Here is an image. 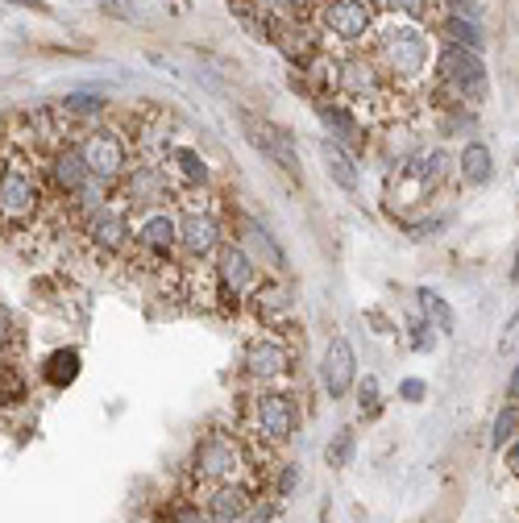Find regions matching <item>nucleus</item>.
<instances>
[{
	"instance_id": "obj_9",
	"label": "nucleus",
	"mask_w": 519,
	"mask_h": 523,
	"mask_svg": "<svg viewBox=\"0 0 519 523\" xmlns=\"http://www.w3.org/2000/svg\"><path fill=\"white\" fill-rule=\"evenodd\" d=\"M216 287H221V299H225V304H233V308L258 287V266H254V258H250L245 245H229L225 241L221 250H216Z\"/></svg>"
},
{
	"instance_id": "obj_44",
	"label": "nucleus",
	"mask_w": 519,
	"mask_h": 523,
	"mask_svg": "<svg viewBox=\"0 0 519 523\" xmlns=\"http://www.w3.org/2000/svg\"><path fill=\"white\" fill-rule=\"evenodd\" d=\"M515 167H519V146H515Z\"/></svg>"
},
{
	"instance_id": "obj_43",
	"label": "nucleus",
	"mask_w": 519,
	"mask_h": 523,
	"mask_svg": "<svg viewBox=\"0 0 519 523\" xmlns=\"http://www.w3.org/2000/svg\"><path fill=\"white\" fill-rule=\"evenodd\" d=\"M511 328H519V312H515V316H511Z\"/></svg>"
},
{
	"instance_id": "obj_23",
	"label": "nucleus",
	"mask_w": 519,
	"mask_h": 523,
	"mask_svg": "<svg viewBox=\"0 0 519 523\" xmlns=\"http://www.w3.org/2000/svg\"><path fill=\"white\" fill-rule=\"evenodd\" d=\"M79 366H84L79 349H54L46 362H42V378L50 382L54 391H63V387H71V382L79 378Z\"/></svg>"
},
{
	"instance_id": "obj_7",
	"label": "nucleus",
	"mask_w": 519,
	"mask_h": 523,
	"mask_svg": "<svg viewBox=\"0 0 519 523\" xmlns=\"http://www.w3.org/2000/svg\"><path fill=\"white\" fill-rule=\"evenodd\" d=\"M79 154H84L88 171L104 183H121L125 171H129V158H133L125 133L108 129V125H92L84 137H79Z\"/></svg>"
},
{
	"instance_id": "obj_29",
	"label": "nucleus",
	"mask_w": 519,
	"mask_h": 523,
	"mask_svg": "<svg viewBox=\"0 0 519 523\" xmlns=\"http://www.w3.org/2000/svg\"><path fill=\"white\" fill-rule=\"evenodd\" d=\"M104 96H88V92H71V96H63L59 100V108L67 117H100L104 113Z\"/></svg>"
},
{
	"instance_id": "obj_37",
	"label": "nucleus",
	"mask_w": 519,
	"mask_h": 523,
	"mask_svg": "<svg viewBox=\"0 0 519 523\" xmlns=\"http://www.w3.org/2000/svg\"><path fill=\"white\" fill-rule=\"evenodd\" d=\"M9 337H13V312H9V304H0V345Z\"/></svg>"
},
{
	"instance_id": "obj_19",
	"label": "nucleus",
	"mask_w": 519,
	"mask_h": 523,
	"mask_svg": "<svg viewBox=\"0 0 519 523\" xmlns=\"http://www.w3.org/2000/svg\"><path fill=\"white\" fill-rule=\"evenodd\" d=\"M125 196L133 204H167L171 196V183H167V171H158L154 162H146V167L138 171H125Z\"/></svg>"
},
{
	"instance_id": "obj_10",
	"label": "nucleus",
	"mask_w": 519,
	"mask_h": 523,
	"mask_svg": "<svg viewBox=\"0 0 519 523\" xmlns=\"http://www.w3.org/2000/svg\"><path fill=\"white\" fill-rule=\"evenodd\" d=\"M225 245V229L204 204H183V216H179V250L187 258H212L216 250Z\"/></svg>"
},
{
	"instance_id": "obj_17",
	"label": "nucleus",
	"mask_w": 519,
	"mask_h": 523,
	"mask_svg": "<svg viewBox=\"0 0 519 523\" xmlns=\"http://www.w3.org/2000/svg\"><path fill=\"white\" fill-rule=\"evenodd\" d=\"M254 503H258V499H254V490L245 486V482H221V486L208 490L204 511H208L212 523H237L241 515L254 511Z\"/></svg>"
},
{
	"instance_id": "obj_34",
	"label": "nucleus",
	"mask_w": 519,
	"mask_h": 523,
	"mask_svg": "<svg viewBox=\"0 0 519 523\" xmlns=\"http://www.w3.org/2000/svg\"><path fill=\"white\" fill-rule=\"evenodd\" d=\"M424 395H428V387H424L420 378H403V382H399V399H403V403H420Z\"/></svg>"
},
{
	"instance_id": "obj_24",
	"label": "nucleus",
	"mask_w": 519,
	"mask_h": 523,
	"mask_svg": "<svg viewBox=\"0 0 519 523\" xmlns=\"http://www.w3.org/2000/svg\"><path fill=\"white\" fill-rule=\"evenodd\" d=\"M441 34H445V42H453V46H466V50H478L482 54V46H486V38H482V25L474 21V17H457V13H445L441 21Z\"/></svg>"
},
{
	"instance_id": "obj_16",
	"label": "nucleus",
	"mask_w": 519,
	"mask_h": 523,
	"mask_svg": "<svg viewBox=\"0 0 519 523\" xmlns=\"http://www.w3.org/2000/svg\"><path fill=\"white\" fill-rule=\"evenodd\" d=\"M84 233L92 241V250H100V254H121L125 245H129V237H133L129 216L121 208H113V204H104L100 212H92Z\"/></svg>"
},
{
	"instance_id": "obj_36",
	"label": "nucleus",
	"mask_w": 519,
	"mask_h": 523,
	"mask_svg": "<svg viewBox=\"0 0 519 523\" xmlns=\"http://www.w3.org/2000/svg\"><path fill=\"white\" fill-rule=\"evenodd\" d=\"M295 482H299V470H295V465H283V478H279V494H283V499L295 490Z\"/></svg>"
},
{
	"instance_id": "obj_33",
	"label": "nucleus",
	"mask_w": 519,
	"mask_h": 523,
	"mask_svg": "<svg viewBox=\"0 0 519 523\" xmlns=\"http://www.w3.org/2000/svg\"><path fill=\"white\" fill-rule=\"evenodd\" d=\"M358 407H362V416H378V378L358 382Z\"/></svg>"
},
{
	"instance_id": "obj_11",
	"label": "nucleus",
	"mask_w": 519,
	"mask_h": 523,
	"mask_svg": "<svg viewBox=\"0 0 519 523\" xmlns=\"http://www.w3.org/2000/svg\"><path fill=\"white\" fill-rule=\"evenodd\" d=\"M316 117L324 125V137H333V142L345 146L353 158L366 150V121L358 117V108L345 104L341 96L337 100H316Z\"/></svg>"
},
{
	"instance_id": "obj_21",
	"label": "nucleus",
	"mask_w": 519,
	"mask_h": 523,
	"mask_svg": "<svg viewBox=\"0 0 519 523\" xmlns=\"http://www.w3.org/2000/svg\"><path fill=\"white\" fill-rule=\"evenodd\" d=\"M457 179L466 187H486L495 179V154H490L486 142H466L457 154Z\"/></svg>"
},
{
	"instance_id": "obj_39",
	"label": "nucleus",
	"mask_w": 519,
	"mask_h": 523,
	"mask_svg": "<svg viewBox=\"0 0 519 523\" xmlns=\"http://www.w3.org/2000/svg\"><path fill=\"white\" fill-rule=\"evenodd\" d=\"M507 470H511L515 478H519V436L511 440V449H507Z\"/></svg>"
},
{
	"instance_id": "obj_8",
	"label": "nucleus",
	"mask_w": 519,
	"mask_h": 523,
	"mask_svg": "<svg viewBox=\"0 0 519 523\" xmlns=\"http://www.w3.org/2000/svg\"><path fill=\"white\" fill-rule=\"evenodd\" d=\"M250 420H254L258 440H266V445H287L299 428V407L283 391H258L250 403Z\"/></svg>"
},
{
	"instance_id": "obj_25",
	"label": "nucleus",
	"mask_w": 519,
	"mask_h": 523,
	"mask_svg": "<svg viewBox=\"0 0 519 523\" xmlns=\"http://www.w3.org/2000/svg\"><path fill=\"white\" fill-rule=\"evenodd\" d=\"M420 308H424L428 320H436V333H441V337L453 333V308L445 304V295H436V291L420 287Z\"/></svg>"
},
{
	"instance_id": "obj_12",
	"label": "nucleus",
	"mask_w": 519,
	"mask_h": 523,
	"mask_svg": "<svg viewBox=\"0 0 519 523\" xmlns=\"http://www.w3.org/2000/svg\"><path fill=\"white\" fill-rule=\"evenodd\" d=\"M241 366H245V374L258 378V382H279V378L291 374V349L279 337H270V333L250 337V341H245V353H241Z\"/></svg>"
},
{
	"instance_id": "obj_41",
	"label": "nucleus",
	"mask_w": 519,
	"mask_h": 523,
	"mask_svg": "<svg viewBox=\"0 0 519 523\" xmlns=\"http://www.w3.org/2000/svg\"><path fill=\"white\" fill-rule=\"evenodd\" d=\"M5 5H17V9H42V0H5Z\"/></svg>"
},
{
	"instance_id": "obj_1",
	"label": "nucleus",
	"mask_w": 519,
	"mask_h": 523,
	"mask_svg": "<svg viewBox=\"0 0 519 523\" xmlns=\"http://www.w3.org/2000/svg\"><path fill=\"white\" fill-rule=\"evenodd\" d=\"M370 59L382 67L399 92H420L432 63V34L424 21L412 17H378L374 34L366 42Z\"/></svg>"
},
{
	"instance_id": "obj_40",
	"label": "nucleus",
	"mask_w": 519,
	"mask_h": 523,
	"mask_svg": "<svg viewBox=\"0 0 519 523\" xmlns=\"http://www.w3.org/2000/svg\"><path fill=\"white\" fill-rule=\"evenodd\" d=\"M507 399H511V403H519V366L511 370V382H507Z\"/></svg>"
},
{
	"instance_id": "obj_4",
	"label": "nucleus",
	"mask_w": 519,
	"mask_h": 523,
	"mask_svg": "<svg viewBox=\"0 0 519 523\" xmlns=\"http://www.w3.org/2000/svg\"><path fill=\"white\" fill-rule=\"evenodd\" d=\"M378 25L374 0H324L316 9V34L337 50H362Z\"/></svg>"
},
{
	"instance_id": "obj_27",
	"label": "nucleus",
	"mask_w": 519,
	"mask_h": 523,
	"mask_svg": "<svg viewBox=\"0 0 519 523\" xmlns=\"http://www.w3.org/2000/svg\"><path fill=\"white\" fill-rule=\"evenodd\" d=\"M519 436V403H503V411L495 416V428H490V445L495 449H503V445H511V440Z\"/></svg>"
},
{
	"instance_id": "obj_13",
	"label": "nucleus",
	"mask_w": 519,
	"mask_h": 523,
	"mask_svg": "<svg viewBox=\"0 0 519 523\" xmlns=\"http://www.w3.org/2000/svg\"><path fill=\"white\" fill-rule=\"evenodd\" d=\"M245 133H250V142H254V146H258L270 162H279V167H283L291 179L304 175V158H299V150H295V137H291L287 129L270 125V121H254V117H245Z\"/></svg>"
},
{
	"instance_id": "obj_26",
	"label": "nucleus",
	"mask_w": 519,
	"mask_h": 523,
	"mask_svg": "<svg viewBox=\"0 0 519 523\" xmlns=\"http://www.w3.org/2000/svg\"><path fill=\"white\" fill-rule=\"evenodd\" d=\"M374 5L387 17H412V21H424V25H428V17H436L432 0H374Z\"/></svg>"
},
{
	"instance_id": "obj_38",
	"label": "nucleus",
	"mask_w": 519,
	"mask_h": 523,
	"mask_svg": "<svg viewBox=\"0 0 519 523\" xmlns=\"http://www.w3.org/2000/svg\"><path fill=\"white\" fill-rule=\"evenodd\" d=\"M237 523H270V507H262V503H254V511H250V515H241Z\"/></svg>"
},
{
	"instance_id": "obj_3",
	"label": "nucleus",
	"mask_w": 519,
	"mask_h": 523,
	"mask_svg": "<svg viewBox=\"0 0 519 523\" xmlns=\"http://www.w3.org/2000/svg\"><path fill=\"white\" fill-rule=\"evenodd\" d=\"M432 84H436V92H445L457 108H466V104L474 108V104L486 100V59L478 50L445 42L441 50H436Z\"/></svg>"
},
{
	"instance_id": "obj_2",
	"label": "nucleus",
	"mask_w": 519,
	"mask_h": 523,
	"mask_svg": "<svg viewBox=\"0 0 519 523\" xmlns=\"http://www.w3.org/2000/svg\"><path fill=\"white\" fill-rule=\"evenodd\" d=\"M449 175H453V158L445 150H424L416 158H403L387 175V200L395 208H424L449 183Z\"/></svg>"
},
{
	"instance_id": "obj_28",
	"label": "nucleus",
	"mask_w": 519,
	"mask_h": 523,
	"mask_svg": "<svg viewBox=\"0 0 519 523\" xmlns=\"http://www.w3.org/2000/svg\"><path fill=\"white\" fill-rule=\"evenodd\" d=\"M353 453H358V436L345 428V432H337V436L329 440V449H324V461H329L333 470H345V465L353 461Z\"/></svg>"
},
{
	"instance_id": "obj_35",
	"label": "nucleus",
	"mask_w": 519,
	"mask_h": 523,
	"mask_svg": "<svg viewBox=\"0 0 519 523\" xmlns=\"http://www.w3.org/2000/svg\"><path fill=\"white\" fill-rule=\"evenodd\" d=\"M445 5H449V13H457V17H474V21H478V13H482L478 0H445Z\"/></svg>"
},
{
	"instance_id": "obj_42",
	"label": "nucleus",
	"mask_w": 519,
	"mask_h": 523,
	"mask_svg": "<svg viewBox=\"0 0 519 523\" xmlns=\"http://www.w3.org/2000/svg\"><path fill=\"white\" fill-rule=\"evenodd\" d=\"M511 283H519V250H515V262H511Z\"/></svg>"
},
{
	"instance_id": "obj_18",
	"label": "nucleus",
	"mask_w": 519,
	"mask_h": 523,
	"mask_svg": "<svg viewBox=\"0 0 519 523\" xmlns=\"http://www.w3.org/2000/svg\"><path fill=\"white\" fill-rule=\"evenodd\" d=\"M88 179H92V171H88L84 154H79V146H59L50 154V183L59 187L67 200L75 196V191H84Z\"/></svg>"
},
{
	"instance_id": "obj_6",
	"label": "nucleus",
	"mask_w": 519,
	"mask_h": 523,
	"mask_svg": "<svg viewBox=\"0 0 519 523\" xmlns=\"http://www.w3.org/2000/svg\"><path fill=\"white\" fill-rule=\"evenodd\" d=\"M38 212H42V183L34 167L25 158H9L0 167V216L13 220V225H25Z\"/></svg>"
},
{
	"instance_id": "obj_20",
	"label": "nucleus",
	"mask_w": 519,
	"mask_h": 523,
	"mask_svg": "<svg viewBox=\"0 0 519 523\" xmlns=\"http://www.w3.org/2000/svg\"><path fill=\"white\" fill-rule=\"evenodd\" d=\"M167 167L175 171V179L187 187V191H208L212 187V167L200 150L191 146H171L167 150Z\"/></svg>"
},
{
	"instance_id": "obj_22",
	"label": "nucleus",
	"mask_w": 519,
	"mask_h": 523,
	"mask_svg": "<svg viewBox=\"0 0 519 523\" xmlns=\"http://www.w3.org/2000/svg\"><path fill=\"white\" fill-rule=\"evenodd\" d=\"M320 158H324V171L341 191H358L362 171H358V158H353L345 146H337L333 137H320Z\"/></svg>"
},
{
	"instance_id": "obj_31",
	"label": "nucleus",
	"mask_w": 519,
	"mask_h": 523,
	"mask_svg": "<svg viewBox=\"0 0 519 523\" xmlns=\"http://www.w3.org/2000/svg\"><path fill=\"white\" fill-rule=\"evenodd\" d=\"M436 337H441V333H436L432 320H416V324H412V349H416V353H428V349L436 345Z\"/></svg>"
},
{
	"instance_id": "obj_15",
	"label": "nucleus",
	"mask_w": 519,
	"mask_h": 523,
	"mask_svg": "<svg viewBox=\"0 0 519 523\" xmlns=\"http://www.w3.org/2000/svg\"><path fill=\"white\" fill-rule=\"evenodd\" d=\"M133 241L142 245L146 254L154 258H171L179 250V220L167 212V208H154L138 220V229H133Z\"/></svg>"
},
{
	"instance_id": "obj_14",
	"label": "nucleus",
	"mask_w": 519,
	"mask_h": 523,
	"mask_svg": "<svg viewBox=\"0 0 519 523\" xmlns=\"http://www.w3.org/2000/svg\"><path fill=\"white\" fill-rule=\"evenodd\" d=\"M320 378H324V391H329L333 399H345L353 387H358V357H353V345L345 337H333L329 349H324Z\"/></svg>"
},
{
	"instance_id": "obj_5",
	"label": "nucleus",
	"mask_w": 519,
	"mask_h": 523,
	"mask_svg": "<svg viewBox=\"0 0 519 523\" xmlns=\"http://www.w3.org/2000/svg\"><path fill=\"white\" fill-rule=\"evenodd\" d=\"M250 470V457H245L241 436L233 432H208L196 445V461H191V474L208 486L221 482H241V474Z\"/></svg>"
},
{
	"instance_id": "obj_32",
	"label": "nucleus",
	"mask_w": 519,
	"mask_h": 523,
	"mask_svg": "<svg viewBox=\"0 0 519 523\" xmlns=\"http://www.w3.org/2000/svg\"><path fill=\"white\" fill-rule=\"evenodd\" d=\"M21 399H25V382L13 370H5L0 374V403H21Z\"/></svg>"
},
{
	"instance_id": "obj_30",
	"label": "nucleus",
	"mask_w": 519,
	"mask_h": 523,
	"mask_svg": "<svg viewBox=\"0 0 519 523\" xmlns=\"http://www.w3.org/2000/svg\"><path fill=\"white\" fill-rule=\"evenodd\" d=\"M167 523H212V519H208V511H204L200 503H191V499H179V503L171 507Z\"/></svg>"
}]
</instances>
